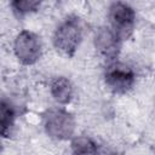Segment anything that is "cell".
Wrapping results in <instances>:
<instances>
[{
	"mask_svg": "<svg viewBox=\"0 0 155 155\" xmlns=\"http://www.w3.org/2000/svg\"><path fill=\"white\" fill-rule=\"evenodd\" d=\"M82 38V30L76 18H68L58 25L53 35L54 47L67 56H73L79 47Z\"/></svg>",
	"mask_w": 155,
	"mask_h": 155,
	"instance_id": "1",
	"label": "cell"
},
{
	"mask_svg": "<svg viewBox=\"0 0 155 155\" xmlns=\"http://www.w3.org/2000/svg\"><path fill=\"white\" fill-rule=\"evenodd\" d=\"M46 133L56 139H68L73 136L75 121L70 113L64 109H50L44 115Z\"/></svg>",
	"mask_w": 155,
	"mask_h": 155,
	"instance_id": "2",
	"label": "cell"
},
{
	"mask_svg": "<svg viewBox=\"0 0 155 155\" xmlns=\"http://www.w3.org/2000/svg\"><path fill=\"white\" fill-rule=\"evenodd\" d=\"M41 40L40 38L29 30L21 31L13 44L16 57L23 64H34L41 56Z\"/></svg>",
	"mask_w": 155,
	"mask_h": 155,
	"instance_id": "3",
	"label": "cell"
},
{
	"mask_svg": "<svg viewBox=\"0 0 155 155\" xmlns=\"http://www.w3.org/2000/svg\"><path fill=\"white\" fill-rule=\"evenodd\" d=\"M109 17L111 22V29L119 35V38H128L134 25L133 8L125 2H114L110 6Z\"/></svg>",
	"mask_w": 155,
	"mask_h": 155,
	"instance_id": "4",
	"label": "cell"
},
{
	"mask_svg": "<svg viewBox=\"0 0 155 155\" xmlns=\"http://www.w3.org/2000/svg\"><path fill=\"white\" fill-rule=\"evenodd\" d=\"M105 82L110 90L117 93L128 91L134 84V74L131 68L121 63H114L108 67Z\"/></svg>",
	"mask_w": 155,
	"mask_h": 155,
	"instance_id": "5",
	"label": "cell"
},
{
	"mask_svg": "<svg viewBox=\"0 0 155 155\" xmlns=\"http://www.w3.org/2000/svg\"><path fill=\"white\" fill-rule=\"evenodd\" d=\"M120 41L121 39L111 29V27L101 28L94 38V44L97 50L99 51L101 54H103L105 58L109 59H113L117 56L120 50Z\"/></svg>",
	"mask_w": 155,
	"mask_h": 155,
	"instance_id": "6",
	"label": "cell"
},
{
	"mask_svg": "<svg viewBox=\"0 0 155 155\" xmlns=\"http://www.w3.org/2000/svg\"><path fill=\"white\" fill-rule=\"evenodd\" d=\"M51 94L56 102L67 104L73 98V86L67 78H56L51 84Z\"/></svg>",
	"mask_w": 155,
	"mask_h": 155,
	"instance_id": "7",
	"label": "cell"
},
{
	"mask_svg": "<svg viewBox=\"0 0 155 155\" xmlns=\"http://www.w3.org/2000/svg\"><path fill=\"white\" fill-rule=\"evenodd\" d=\"M71 150L74 155H98L97 144L85 136L75 137L71 140Z\"/></svg>",
	"mask_w": 155,
	"mask_h": 155,
	"instance_id": "8",
	"label": "cell"
},
{
	"mask_svg": "<svg viewBox=\"0 0 155 155\" xmlns=\"http://www.w3.org/2000/svg\"><path fill=\"white\" fill-rule=\"evenodd\" d=\"M13 121H15L13 108L10 105V103L2 101L1 108H0V122H1V132H2L4 137H6L10 133V131L13 126Z\"/></svg>",
	"mask_w": 155,
	"mask_h": 155,
	"instance_id": "9",
	"label": "cell"
},
{
	"mask_svg": "<svg viewBox=\"0 0 155 155\" xmlns=\"http://www.w3.org/2000/svg\"><path fill=\"white\" fill-rule=\"evenodd\" d=\"M11 5H12L16 13L25 15V13L35 11L39 7L40 2L39 1H31V0H21V1H13Z\"/></svg>",
	"mask_w": 155,
	"mask_h": 155,
	"instance_id": "10",
	"label": "cell"
},
{
	"mask_svg": "<svg viewBox=\"0 0 155 155\" xmlns=\"http://www.w3.org/2000/svg\"><path fill=\"white\" fill-rule=\"evenodd\" d=\"M103 155H115V154H103Z\"/></svg>",
	"mask_w": 155,
	"mask_h": 155,
	"instance_id": "11",
	"label": "cell"
}]
</instances>
